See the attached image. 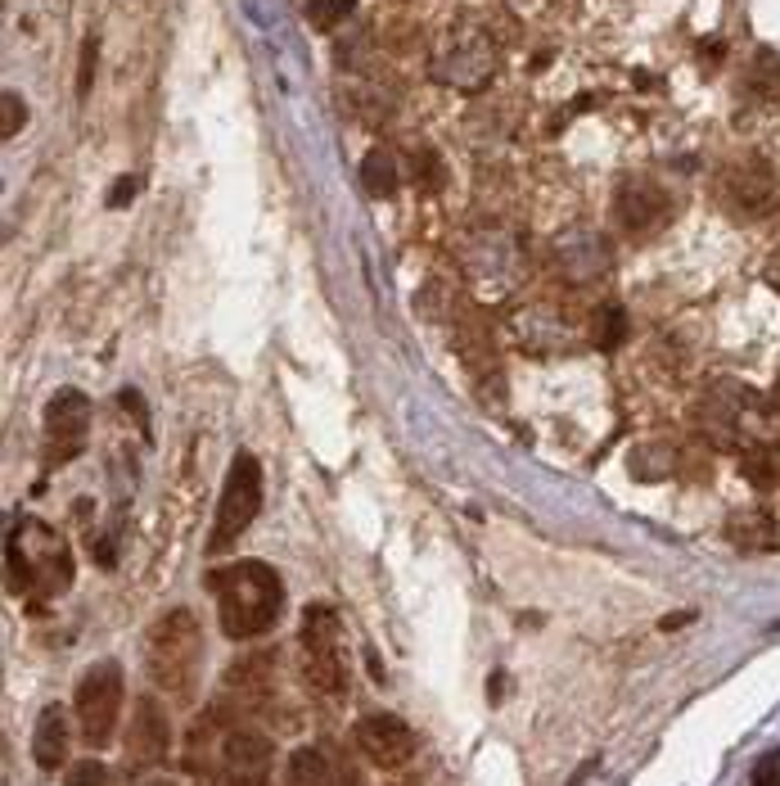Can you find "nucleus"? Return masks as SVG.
Returning <instances> with one entry per match:
<instances>
[{"label":"nucleus","instance_id":"26","mask_svg":"<svg viewBox=\"0 0 780 786\" xmlns=\"http://www.w3.org/2000/svg\"><path fill=\"white\" fill-rule=\"evenodd\" d=\"M118 403H122V412H131V416H135V425H140V430L150 434V412H145V403H140V393H135V389H122V393H118Z\"/></svg>","mask_w":780,"mask_h":786},{"label":"nucleus","instance_id":"28","mask_svg":"<svg viewBox=\"0 0 780 786\" xmlns=\"http://www.w3.org/2000/svg\"><path fill=\"white\" fill-rule=\"evenodd\" d=\"M199 786H266V777H235V773H212V777H199Z\"/></svg>","mask_w":780,"mask_h":786},{"label":"nucleus","instance_id":"16","mask_svg":"<svg viewBox=\"0 0 780 786\" xmlns=\"http://www.w3.org/2000/svg\"><path fill=\"white\" fill-rule=\"evenodd\" d=\"M727 538L740 552H780V524L767 511H740L727 520Z\"/></svg>","mask_w":780,"mask_h":786},{"label":"nucleus","instance_id":"14","mask_svg":"<svg viewBox=\"0 0 780 786\" xmlns=\"http://www.w3.org/2000/svg\"><path fill=\"white\" fill-rule=\"evenodd\" d=\"M168 742H172V733H168V718H163L159 701L154 696H140L135 701V718L126 724V755H131V764L135 768L159 764L168 755Z\"/></svg>","mask_w":780,"mask_h":786},{"label":"nucleus","instance_id":"27","mask_svg":"<svg viewBox=\"0 0 780 786\" xmlns=\"http://www.w3.org/2000/svg\"><path fill=\"white\" fill-rule=\"evenodd\" d=\"M135 190H140V181H135V177H118V185L109 190V209L131 204V200H135Z\"/></svg>","mask_w":780,"mask_h":786},{"label":"nucleus","instance_id":"24","mask_svg":"<svg viewBox=\"0 0 780 786\" xmlns=\"http://www.w3.org/2000/svg\"><path fill=\"white\" fill-rule=\"evenodd\" d=\"M63 786H109V768L100 759H82L68 768V782Z\"/></svg>","mask_w":780,"mask_h":786},{"label":"nucleus","instance_id":"23","mask_svg":"<svg viewBox=\"0 0 780 786\" xmlns=\"http://www.w3.org/2000/svg\"><path fill=\"white\" fill-rule=\"evenodd\" d=\"M740 475L749 480V484H758V488H767V484H776V475H780V466L771 462L767 452H744V462H740Z\"/></svg>","mask_w":780,"mask_h":786},{"label":"nucleus","instance_id":"9","mask_svg":"<svg viewBox=\"0 0 780 786\" xmlns=\"http://www.w3.org/2000/svg\"><path fill=\"white\" fill-rule=\"evenodd\" d=\"M87 430H91V403L87 393L78 389H59L50 407H45V443H50V462L63 466L73 462L87 443Z\"/></svg>","mask_w":780,"mask_h":786},{"label":"nucleus","instance_id":"4","mask_svg":"<svg viewBox=\"0 0 780 786\" xmlns=\"http://www.w3.org/2000/svg\"><path fill=\"white\" fill-rule=\"evenodd\" d=\"M695 425L699 434L713 443L718 452H753L762 447V403H758V393L740 380H718L713 389L703 393V399L695 403Z\"/></svg>","mask_w":780,"mask_h":786},{"label":"nucleus","instance_id":"6","mask_svg":"<svg viewBox=\"0 0 780 786\" xmlns=\"http://www.w3.org/2000/svg\"><path fill=\"white\" fill-rule=\"evenodd\" d=\"M298 642H303V674H307V687L325 692V696H338L347 692V661H343V624L330 606H307L303 611V628H298Z\"/></svg>","mask_w":780,"mask_h":786},{"label":"nucleus","instance_id":"12","mask_svg":"<svg viewBox=\"0 0 780 786\" xmlns=\"http://www.w3.org/2000/svg\"><path fill=\"white\" fill-rule=\"evenodd\" d=\"M357 746L379 768H402L415 755V733L406 728V718L379 709V714H366L362 724H357Z\"/></svg>","mask_w":780,"mask_h":786},{"label":"nucleus","instance_id":"1","mask_svg":"<svg viewBox=\"0 0 780 786\" xmlns=\"http://www.w3.org/2000/svg\"><path fill=\"white\" fill-rule=\"evenodd\" d=\"M207 587L217 597V619L231 642L271 633L280 624V611H285V583L266 561H235L212 570Z\"/></svg>","mask_w":780,"mask_h":786},{"label":"nucleus","instance_id":"8","mask_svg":"<svg viewBox=\"0 0 780 786\" xmlns=\"http://www.w3.org/2000/svg\"><path fill=\"white\" fill-rule=\"evenodd\" d=\"M73 705H78V724H82L87 746L104 750L113 742V733H118V714H122V669L113 661L91 665L82 674V683H78Z\"/></svg>","mask_w":780,"mask_h":786},{"label":"nucleus","instance_id":"18","mask_svg":"<svg viewBox=\"0 0 780 786\" xmlns=\"http://www.w3.org/2000/svg\"><path fill=\"white\" fill-rule=\"evenodd\" d=\"M330 759L316 746H303L290 755V786H330Z\"/></svg>","mask_w":780,"mask_h":786},{"label":"nucleus","instance_id":"32","mask_svg":"<svg viewBox=\"0 0 780 786\" xmlns=\"http://www.w3.org/2000/svg\"><path fill=\"white\" fill-rule=\"evenodd\" d=\"M150 786H172V782H150Z\"/></svg>","mask_w":780,"mask_h":786},{"label":"nucleus","instance_id":"30","mask_svg":"<svg viewBox=\"0 0 780 786\" xmlns=\"http://www.w3.org/2000/svg\"><path fill=\"white\" fill-rule=\"evenodd\" d=\"M767 285H771V290L780 294V249H776V253L767 258Z\"/></svg>","mask_w":780,"mask_h":786},{"label":"nucleus","instance_id":"20","mask_svg":"<svg viewBox=\"0 0 780 786\" xmlns=\"http://www.w3.org/2000/svg\"><path fill=\"white\" fill-rule=\"evenodd\" d=\"M749 91H753L762 104H776V95H780V59H776L771 50H758L753 73H749Z\"/></svg>","mask_w":780,"mask_h":786},{"label":"nucleus","instance_id":"17","mask_svg":"<svg viewBox=\"0 0 780 786\" xmlns=\"http://www.w3.org/2000/svg\"><path fill=\"white\" fill-rule=\"evenodd\" d=\"M362 185H366V194H375V200H388V194L397 190V159H393V150L375 145L362 159Z\"/></svg>","mask_w":780,"mask_h":786},{"label":"nucleus","instance_id":"11","mask_svg":"<svg viewBox=\"0 0 780 786\" xmlns=\"http://www.w3.org/2000/svg\"><path fill=\"white\" fill-rule=\"evenodd\" d=\"M614 213L631 235H646V231H655L672 218V200L655 177H627L614 190Z\"/></svg>","mask_w":780,"mask_h":786},{"label":"nucleus","instance_id":"25","mask_svg":"<svg viewBox=\"0 0 780 786\" xmlns=\"http://www.w3.org/2000/svg\"><path fill=\"white\" fill-rule=\"evenodd\" d=\"M95 59H100V41L87 37L82 41V69H78V100L91 95V82H95Z\"/></svg>","mask_w":780,"mask_h":786},{"label":"nucleus","instance_id":"19","mask_svg":"<svg viewBox=\"0 0 780 786\" xmlns=\"http://www.w3.org/2000/svg\"><path fill=\"white\" fill-rule=\"evenodd\" d=\"M591 321H596V325H591V340H596V349H605V353L622 349V340H627V312H622L618 303H605Z\"/></svg>","mask_w":780,"mask_h":786},{"label":"nucleus","instance_id":"5","mask_svg":"<svg viewBox=\"0 0 780 786\" xmlns=\"http://www.w3.org/2000/svg\"><path fill=\"white\" fill-rule=\"evenodd\" d=\"M496 69H502V50L496 41L474 28V23H452L438 32L434 50H429V78L438 87H452V91H483Z\"/></svg>","mask_w":780,"mask_h":786},{"label":"nucleus","instance_id":"33","mask_svg":"<svg viewBox=\"0 0 780 786\" xmlns=\"http://www.w3.org/2000/svg\"><path fill=\"white\" fill-rule=\"evenodd\" d=\"M776 412H780V399H776Z\"/></svg>","mask_w":780,"mask_h":786},{"label":"nucleus","instance_id":"31","mask_svg":"<svg viewBox=\"0 0 780 786\" xmlns=\"http://www.w3.org/2000/svg\"><path fill=\"white\" fill-rule=\"evenodd\" d=\"M330 786H362V782L352 777V773H338V777H330Z\"/></svg>","mask_w":780,"mask_h":786},{"label":"nucleus","instance_id":"15","mask_svg":"<svg viewBox=\"0 0 780 786\" xmlns=\"http://www.w3.org/2000/svg\"><path fill=\"white\" fill-rule=\"evenodd\" d=\"M32 759H37V768H45V773L63 768V759H68V714H63V705H45V709L37 714Z\"/></svg>","mask_w":780,"mask_h":786},{"label":"nucleus","instance_id":"13","mask_svg":"<svg viewBox=\"0 0 780 786\" xmlns=\"http://www.w3.org/2000/svg\"><path fill=\"white\" fill-rule=\"evenodd\" d=\"M555 268H559L564 281H574V285L596 281L600 272H609V244H605V235H596V231L559 235L555 240Z\"/></svg>","mask_w":780,"mask_h":786},{"label":"nucleus","instance_id":"29","mask_svg":"<svg viewBox=\"0 0 780 786\" xmlns=\"http://www.w3.org/2000/svg\"><path fill=\"white\" fill-rule=\"evenodd\" d=\"M753 786H780V768H776V764H762L758 777H753Z\"/></svg>","mask_w":780,"mask_h":786},{"label":"nucleus","instance_id":"10","mask_svg":"<svg viewBox=\"0 0 780 786\" xmlns=\"http://www.w3.org/2000/svg\"><path fill=\"white\" fill-rule=\"evenodd\" d=\"M722 204L736 213V218H749V222H758V218H767L771 209H776V177L758 163V159H744V163H731L727 172H722Z\"/></svg>","mask_w":780,"mask_h":786},{"label":"nucleus","instance_id":"3","mask_svg":"<svg viewBox=\"0 0 780 786\" xmlns=\"http://www.w3.org/2000/svg\"><path fill=\"white\" fill-rule=\"evenodd\" d=\"M145 669H150V683L163 696H172L181 705L194 696V678L203 669V628H199L194 611L176 606L150 628V637H145Z\"/></svg>","mask_w":780,"mask_h":786},{"label":"nucleus","instance_id":"7","mask_svg":"<svg viewBox=\"0 0 780 786\" xmlns=\"http://www.w3.org/2000/svg\"><path fill=\"white\" fill-rule=\"evenodd\" d=\"M257 511H262V466H257L253 452H235V462L226 471V484H222L217 520H212L207 552H226L257 520Z\"/></svg>","mask_w":780,"mask_h":786},{"label":"nucleus","instance_id":"2","mask_svg":"<svg viewBox=\"0 0 780 786\" xmlns=\"http://www.w3.org/2000/svg\"><path fill=\"white\" fill-rule=\"evenodd\" d=\"M10 593L28 602H50L73 587V552L45 520H19L6 543Z\"/></svg>","mask_w":780,"mask_h":786},{"label":"nucleus","instance_id":"22","mask_svg":"<svg viewBox=\"0 0 780 786\" xmlns=\"http://www.w3.org/2000/svg\"><path fill=\"white\" fill-rule=\"evenodd\" d=\"M347 14H352V0H307V19H312L321 32H334Z\"/></svg>","mask_w":780,"mask_h":786},{"label":"nucleus","instance_id":"21","mask_svg":"<svg viewBox=\"0 0 780 786\" xmlns=\"http://www.w3.org/2000/svg\"><path fill=\"white\" fill-rule=\"evenodd\" d=\"M23 127H28V100L19 91H6L0 95V137L14 141Z\"/></svg>","mask_w":780,"mask_h":786}]
</instances>
